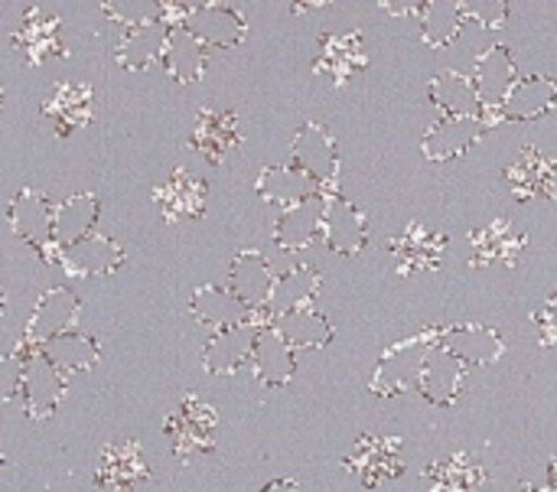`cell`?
Returning <instances> with one entry per match:
<instances>
[{
	"instance_id": "d590c367",
	"label": "cell",
	"mask_w": 557,
	"mask_h": 492,
	"mask_svg": "<svg viewBox=\"0 0 557 492\" xmlns=\"http://www.w3.org/2000/svg\"><path fill=\"white\" fill-rule=\"evenodd\" d=\"M557 104V82L552 75H529L519 78L516 88L509 91L506 104H503V118L506 121H535L542 114H548Z\"/></svg>"
},
{
	"instance_id": "5b68a950",
	"label": "cell",
	"mask_w": 557,
	"mask_h": 492,
	"mask_svg": "<svg viewBox=\"0 0 557 492\" xmlns=\"http://www.w3.org/2000/svg\"><path fill=\"white\" fill-rule=\"evenodd\" d=\"M7 222L16 238L33 245L46 261L55 255V209L36 186H20L7 206Z\"/></svg>"
},
{
	"instance_id": "52a82bcc",
	"label": "cell",
	"mask_w": 557,
	"mask_h": 492,
	"mask_svg": "<svg viewBox=\"0 0 557 492\" xmlns=\"http://www.w3.org/2000/svg\"><path fill=\"white\" fill-rule=\"evenodd\" d=\"M346 470L359 477L366 490L382 487L385 480H398L405 473V451L401 438H382V434H362L352 451L346 454Z\"/></svg>"
},
{
	"instance_id": "ba28073f",
	"label": "cell",
	"mask_w": 557,
	"mask_h": 492,
	"mask_svg": "<svg viewBox=\"0 0 557 492\" xmlns=\"http://www.w3.org/2000/svg\"><path fill=\"white\" fill-rule=\"evenodd\" d=\"M78 313H82V300L69 287H49V291H42V297L36 300L33 313L26 317L23 343L33 346V349H42L55 336L72 333L75 323H78Z\"/></svg>"
},
{
	"instance_id": "74e56055",
	"label": "cell",
	"mask_w": 557,
	"mask_h": 492,
	"mask_svg": "<svg viewBox=\"0 0 557 492\" xmlns=\"http://www.w3.org/2000/svg\"><path fill=\"white\" fill-rule=\"evenodd\" d=\"M463 23H467V16H463V7L460 3L428 0L424 16H421V39L431 49H444V46H450L460 36Z\"/></svg>"
},
{
	"instance_id": "6da1fadb",
	"label": "cell",
	"mask_w": 557,
	"mask_h": 492,
	"mask_svg": "<svg viewBox=\"0 0 557 492\" xmlns=\"http://www.w3.org/2000/svg\"><path fill=\"white\" fill-rule=\"evenodd\" d=\"M13 359H16V389H13V398H20L23 415L29 421H46L59 408V402H62V395L69 389V376L59 372L46 359L42 349H33L23 340L16 343Z\"/></svg>"
},
{
	"instance_id": "ac0fdd59",
	"label": "cell",
	"mask_w": 557,
	"mask_h": 492,
	"mask_svg": "<svg viewBox=\"0 0 557 492\" xmlns=\"http://www.w3.org/2000/svg\"><path fill=\"white\" fill-rule=\"evenodd\" d=\"M147 460L140 451V441H114L101 447L95 487L104 492H134L147 480Z\"/></svg>"
},
{
	"instance_id": "f1b7e54d",
	"label": "cell",
	"mask_w": 557,
	"mask_h": 492,
	"mask_svg": "<svg viewBox=\"0 0 557 492\" xmlns=\"http://www.w3.org/2000/svg\"><path fill=\"white\" fill-rule=\"evenodd\" d=\"M473 82L480 91L483 108H503L509 91L516 88V59L509 52V46H490L473 69Z\"/></svg>"
},
{
	"instance_id": "bcb514c9",
	"label": "cell",
	"mask_w": 557,
	"mask_h": 492,
	"mask_svg": "<svg viewBox=\"0 0 557 492\" xmlns=\"http://www.w3.org/2000/svg\"><path fill=\"white\" fill-rule=\"evenodd\" d=\"M516 492H552V487H532V483H525V487H519Z\"/></svg>"
},
{
	"instance_id": "3957f363",
	"label": "cell",
	"mask_w": 557,
	"mask_h": 492,
	"mask_svg": "<svg viewBox=\"0 0 557 492\" xmlns=\"http://www.w3.org/2000/svg\"><path fill=\"white\" fill-rule=\"evenodd\" d=\"M163 434L170 438L173 457H180V460H189L196 454H212L215 434H219V415L196 392H186L180 398V405L170 411Z\"/></svg>"
},
{
	"instance_id": "277c9868",
	"label": "cell",
	"mask_w": 557,
	"mask_h": 492,
	"mask_svg": "<svg viewBox=\"0 0 557 492\" xmlns=\"http://www.w3.org/2000/svg\"><path fill=\"white\" fill-rule=\"evenodd\" d=\"M290 167H297L304 176H310L326 196H336L339 183V147L326 124L304 121L290 140Z\"/></svg>"
},
{
	"instance_id": "f6af8a7d",
	"label": "cell",
	"mask_w": 557,
	"mask_h": 492,
	"mask_svg": "<svg viewBox=\"0 0 557 492\" xmlns=\"http://www.w3.org/2000/svg\"><path fill=\"white\" fill-rule=\"evenodd\" d=\"M548 487H552V492H557V454L552 457V464H548Z\"/></svg>"
},
{
	"instance_id": "b9f144b4",
	"label": "cell",
	"mask_w": 557,
	"mask_h": 492,
	"mask_svg": "<svg viewBox=\"0 0 557 492\" xmlns=\"http://www.w3.org/2000/svg\"><path fill=\"white\" fill-rule=\"evenodd\" d=\"M424 7L428 3H382V10H388L392 16H424Z\"/></svg>"
},
{
	"instance_id": "7c38bea8",
	"label": "cell",
	"mask_w": 557,
	"mask_h": 492,
	"mask_svg": "<svg viewBox=\"0 0 557 492\" xmlns=\"http://www.w3.org/2000/svg\"><path fill=\"white\" fill-rule=\"evenodd\" d=\"M127 251L121 242L108 235H88L69 248H55L52 261L69 274V278H108L124 265Z\"/></svg>"
},
{
	"instance_id": "7a4b0ae2",
	"label": "cell",
	"mask_w": 557,
	"mask_h": 492,
	"mask_svg": "<svg viewBox=\"0 0 557 492\" xmlns=\"http://www.w3.org/2000/svg\"><path fill=\"white\" fill-rule=\"evenodd\" d=\"M434 346H441V327H428L418 336H408V340L395 343L392 349H385L369 379V392L382 395V398H395L408 389H418L421 369H424L428 356L434 353Z\"/></svg>"
},
{
	"instance_id": "ffe728a7",
	"label": "cell",
	"mask_w": 557,
	"mask_h": 492,
	"mask_svg": "<svg viewBox=\"0 0 557 492\" xmlns=\"http://www.w3.org/2000/svg\"><path fill=\"white\" fill-rule=\"evenodd\" d=\"M91 101L95 91L85 82H62L52 88V95L42 101V118L49 121L55 137H72L91 121Z\"/></svg>"
},
{
	"instance_id": "603a6c76",
	"label": "cell",
	"mask_w": 557,
	"mask_h": 492,
	"mask_svg": "<svg viewBox=\"0 0 557 492\" xmlns=\"http://www.w3.org/2000/svg\"><path fill=\"white\" fill-rule=\"evenodd\" d=\"M170 23H163L160 16L153 20H144V23H134L121 33V42L114 49L117 62L131 72H144L150 69L157 59L163 62V52H166V42H170Z\"/></svg>"
},
{
	"instance_id": "4316f807",
	"label": "cell",
	"mask_w": 557,
	"mask_h": 492,
	"mask_svg": "<svg viewBox=\"0 0 557 492\" xmlns=\"http://www.w3.org/2000/svg\"><path fill=\"white\" fill-rule=\"evenodd\" d=\"M274 330L284 336V343L290 349H323V346L333 343V333H336L333 323L326 320V313L317 307V300L277 313Z\"/></svg>"
},
{
	"instance_id": "83f0119b",
	"label": "cell",
	"mask_w": 557,
	"mask_h": 492,
	"mask_svg": "<svg viewBox=\"0 0 557 492\" xmlns=\"http://www.w3.org/2000/svg\"><path fill=\"white\" fill-rule=\"evenodd\" d=\"M189 313L196 317V323L209 327L212 333H222L251 320V310L228 287H212V284H202L193 291Z\"/></svg>"
},
{
	"instance_id": "9c48e42d",
	"label": "cell",
	"mask_w": 557,
	"mask_h": 492,
	"mask_svg": "<svg viewBox=\"0 0 557 492\" xmlns=\"http://www.w3.org/2000/svg\"><path fill=\"white\" fill-rule=\"evenodd\" d=\"M228 291L248 310H271L274 291H277V274H274V265L268 261V255L258 248L238 251L228 268Z\"/></svg>"
},
{
	"instance_id": "cb8c5ba5",
	"label": "cell",
	"mask_w": 557,
	"mask_h": 492,
	"mask_svg": "<svg viewBox=\"0 0 557 492\" xmlns=\"http://www.w3.org/2000/svg\"><path fill=\"white\" fill-rule=\"evenodd\" d=\"M186 26L206 46H219V49H232V46L245 42V36H248L245 16L228 3H193Z\"/></svg>"
},
{
	"instance_id": "8fae6325",
	"label": "cell",
	"mask_w": 557,
	"mask_h": 492,
	"mask_svg": "<svg viewBox=\"0 0 557 492\" xmlns=\"http://www.w3.org/2000/svg\"><path fill=\"white\" fill-rule=\"evenodd\" d=\"M153 202H157V212H160V219L166 225L202 219L206 216V202H209V186L196 173H189L186 167H176L153 189Z\"/></svg>"
},
{
	"instance_id": "f35d334b",
	"label": "cell",
	"mask_w": 557,
	"mask_h": 492,
	"mask_svg": "<svg viewBox=\"0 0 557 492\" xmlns=\"http://www.w3.org/2000/svg\"><path fill=\"white\" fill-rule=\"evenodd\" d=\"M320 281H323V274L317 268H310V265H300V268L281 274L277 278V291H274V304H271L274 317L284 313V310H290V307L313 304L317 300V291H320Z\"/></svg>"
},
{
	"instance_id": "e575fe53",
	"label": "cell",
	"mask_w": 557,
	"mask_h": 492,
	"mask_svg": "<svg viewBox=\"0 0 557 492\" xmlns=\"http://www.w3.org/2000/svg\"><path fill=\"white\" fill-rule=\"evenodd\" d=\"M98 212H101V202L88 189L72 193L69 199H62L55 206V248H69V245L95 235Z\"/></svg>"
},
{
	"instance_id": "d4e9b609",
	"label": "cell",
	"mask_w": 557,
	"mask_h": 492,
	"mask_svg": "<svg viewBox=\"0 0 557 492\" xmlns=\"http://www.w3.org/2000/svg\"><path fill=\"white\" fill-rule=\"evenodd\" d=\"M13 46L29 65H42L49 56H65V46L59 39V16L42 7H29L20 29H13Z\"/></svg>"
},
{
	"instance_id": "30bf717a",
	"label": "cell",
	"mask_w": 557,
	"mask_h": 492,
	"mask_svg": "<svg viewBox=\"0 0 557 492\" xmlns=\"http://www.w3.org/2000/svg\"><path fill=\"white\" fill-rule=\"evenodd\" d=\"M506 186L519 202L557 199V157H548L535 144H525L506 167Z\"/></svg>"
},
{
	"instance_id": "5bb4252c",
	"label": "cell",
	"mask_w": 557,
	"mask_h": 492,
	"mask_svg": "<svg viewBox=\"0 0 557 492\" xmlns=\"http://www.w3.org/2000/svg\"><path fill=\"white\" fill-rule=\"evenodd\" d=\"M450 238L428 229L424 222H408V229L395 238H388V251L398 261V274L414 271H437L444 265Z\"/></svg>"
},
{
	"instance_id": "f546056e",
	"label": "cell",
	"mask_w": 557,
	"mask_h": 492,
	"mask_svg": "<svg viewBox=\"0 0 557 492\" xmlns=\"http://www.w3.org/2000/svg\"><path fill=\"white\" fill-rule=\"evenodd\" d=\"M428 98L441 111V118H480L483 114L476 82L473 75H463V72H450V69L437 72L428 85Z\"/></svg>"
},
{
	"instance_id": "60d3db41",
	"label": "cell",
	"mask_w": 557,
	"mask_h": 492,
	"mask_svg": "<svg viewBox=\"0 0 557 492\" xmlns=\"http://www.w3.org/2000/svg\"><path fill=\"white\" fill-rule=\"evenodd\" d=\"M532 323L539 327V343L542 346H557V294L542 300L532 313Z\"/></svg>"
},
{
	"instance_id": "4fadbf2b",
	"label": "cell",
	"mask_w": 557,
	"mask_h": 492,
	"mask_svg": "<svg viewBox=\"0 0 557 492\" xmlns=\"http://www.w3.org/2000/svg\"><path fill=\"white\" fill-rule=\"evenodd\" d=\"M326 193L300 202V206H290V209H281L274 225H271V235H274V245L284 251V255H297L304 248H310L317 238H323V222H326Z\"/></svg>"
},
{
	"instance_id": "8992f818",
	"label": "cell",
	"mask_w": 557,
	"mask_h": 492,
	"mask_svg": "<svg viewBox=\"0 0 557 492\" xmlns=\"http://www.w3.org/2000/svg\"><path fill=\"white\" fill-rule=\"evenodd\" d=\"M245 144V127L235 108H202L196 114L193 134H189V147L196 153H202L212 167H222L232 153H238Z\"/></svg>"
},
{
	"instance_id": "1f68e13d",
	"label": "cell",
	"mask_w": 557,
	"mask_h": 492,
	"mask_svg": "<svg viewBox=\"0 0 557 492\" xmlns=\"http://www.w3.org/2000/svg\"><path fill=\"white\" fill-rule=\"evenodd\" d=\"M163 69L170 78H176L180 85H193L206 75L209 69V46L183 23L170 29V42L163 52Z\"/></svg>"
},
{
	"instance_id": "836d02e7",
	"label": "cell",
	"mask_w": 557,
	"mask_h": 492,
	"mask_svg": "<svg viewBox=\"0 0 557 492\" xmlns=\"http://www.w3.org/2000/svg\"><path fill=\"white\" fill-rule=\"evenodd\" d=\"M294 349L284 343V336L271 327H264L258 333V343H255V356H251V372L261 385L268 389H281L294 379Z\"/></svg>"
},
{
	"instance_id": "7bdbcfd3",
	"label": "cell",
	"mask_w": 557,
	"mask_h": 492,
	"mask_svg": "<svg viewBox=\"0 0 557 492\" xmlns=\"http://www.w3.org/2000/svg\"><path fill=\"white\" fill-rule=\"evenodd\" d=\"M261 492H300V490H297V483H294V480H271V483H268Z\"/></svg>"
},
{
	"instance_id": "ee69618b",
	"label": "cell",
	"mask_w": 557,
	"mask_h": 492,
	"mask_svg": "<svg viewBox=\"0 0 557 492\" xmlns=\"http://www.w3.org/2000/svg\"><path fill=\"white\" fill-rule=\"evenodd\" d=\"M320 7H326V0H313V3H310V0H297L290 10H294V13H304V10H320Z\"/></svg>"
},
{
	"instance_id": "e0dca14e",
	"label": "cell",
	"mask_w": 557,
	"mask_h": 492,
	"mask_svg": "<svg viewBox=\"0 0 557 492\" xmlns=\"http://www.w3.org/2000/svg\"><path fill=\"white\" fill-rule=\"evenodd\" d=\"M441 349L457 356L467 369L470 366H493L506 353V340L499 330L483 323H454L441 327Z\"/></svg>"
},
{
	"instance_id": "484cf974",
	"label": "cell",
	"mask_w": 557,
	"mask_h": 492,
	"mask_svg": "<svg viewBox=\"0 0 557 492\" xmlns=\"http://www.w3.org/2000/svg\"><path fill=\"white\" fill-rule=\"evenodd\" d=\"M463 385H467V366L457 356H450L447 349L434 346V353L428 356V362L421 369L418 395H424L431 405L450 408L463 395Z\"/></svg>"
},
{
	"instance_id": "d6986e66",
	"label": "cell",
	"mask_w": 557,
	"mask_h": 492,
	"mask_svg": "<svg viewBox=\"0 0 557 492\" xmlns=\"http://www.w3.org/2000/svg\"><path fill=\"white\" fill-rule=\"evenodd\" d=\"M366 65H369V49H366V36L359 29L320 36V56L313 62L317 75L333 78V85H346Z\"/></svg>"
},
{
	"instance_id": "7402d4cb",
	"label": "cell",
	"mask_w": 557,
	"mask_h": 492,
	"mask_svg": "<svg viewBox=\"0 0 557 492\" xmlns=\"http://www.w3.org/2000/svg\"><path fill=\"white\" fill-rule=\"evenodd\" d=\"M264 327H255L251 320L242 323V327H232V330H222V333H212L206 349H202V366L209 376H232L238 372L245 362L251 366V356H255V343H258V333Z\"/></svg>"
},
{
	"instance_id": "d6a6232c",
	"label": "cell",
	"mask_w": 557,
	"mask_h": 492,
	"mask_svg": "<svg viewBox=\"0 0 557 492\" xmlns=\"http://www.w3.org/2000/svg\"><path fill=\"white\" fill-rule=\"evenodd\" d=\"M428 487L431 492H486L490 473L473 454L457 451L428 467Z\"/></svg>"
},
{
	"instance_id": "44dd1931",
	"label": "cell",
	"mask_w": 557,
	"mask_h": 492,
	"mask_svg": "<svg viewBox=\"0 0 557 492\" xmlns=\"http://www.w3.org/2000/svg\"><path fill=\"white\" fill-rule=\"evenodd\" d=\"M323 242L330 245V251L336 255H346V258H356L366 242H369V222H366V212L343 199L339 193L326 199V222H323Z\"/></svg>"
},
{
	"instance_id": "9a60e30c",
	"label": "cell",
	"mask_w": 557,
	"mask_h": 492,
	"mask_svg": "<svg viewBox=\"0 0 557 492\" xmlns=\"http://www.w3.org/2000/svg\"><path fill=\"white\" fill-rule=\"evenodd\" d=\"M486 121L480 118H437L424 137H421V153L434 163H447L463 157L470 147H476L486 134Z\"/></svg>"
},
{
	"instance_id": "2e32d148",
	"label": "cell",
	"mask_w": 557,
	"mask_h": 492,
	"mask_svg": "<svg viewBox=\"0 0 557 492\" xmlns=\"http://www.w3.org/2000/svg\"><path fill=\"white\" fill-rule=\"evenodd\" d=\"M525 248H529V235L519 232L509 219H496L470 235V265L473 268H490V265L516 268Z\"/></svg>"
},
{
	"instance_id": "ab89813d",
	"label": "cell",
	"mask_w": 557,
	"mask_h": 492,
	"mask_svg": "<svg viewBox=\"0 0 557 492\" xmlns=\"http://www.w3.org/2000/svg\"><path fill=\"white\" fill-rule=\"evenodd\" d=\"M463 16L483 29H503L509 20V3L506 0H480V3H460Z\"/></svg>"
},
{
	"instance_id": "8d00e7d4",
	"label": "cell",
	"mask_w": 557,
	"mask_h": 492,
	"mask_svg": "<svg viewBox=\"0 0 557 492\" xmlns=\"http://www.w3.org/2000/svg\"><path fill=\"white\" fill-rule=\"evenodd\" d=\"M42 353H46V359H49L59 372H65V376H69V372H88V369H95L98 359H101L98 340L88 336V333H82V330H72V333L55 336L52 343L42 346Z\"/></svg>"
},
{
	"instance_id": "4dcf8cb0",
	"label": "cell",
	"mask_w": 557,
	"mask_h": 492,
	"mask_svg": "<svg viewBox=\"0 0 557 492\" xmlns=\"http://www.w3.org/2000/svg\"><path fill=\"white\" fill-rule=\"evenodd\" d=\"M255 193H258L264 202L277 206V209H290V206H300V202L320 196L323 189H320L310 176H304L297 167L277 163V167H264V170L258 173Z\"/></svg>"
}]
</instances>
